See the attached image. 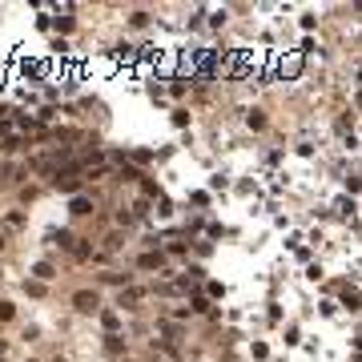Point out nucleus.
Segmentation results:
<instances>
[{"mask_svg": "<svg viewBox=\"0 0 362 362\" xmlns=\"http://www.w3.org/2000/svg\"><path fill=\"white\" fill-rule=\"evenodd\" d=\"M73 306H77V310H85V314H93V310L101 306V298H97L93 290H81V294L73 298Z\"/></svg>", "mask_w": 362, "mask_h": 362, "instance_id": "1", "label": "nucleus"}, {"mask_svg": "<svg viewBox=\"0 0 362 362\" xmlns=\"http://www.w3.org/2000/svg\"><path fill=\"white\" fill-rule=\"evenodd\" d=\"M33 274H37L41 282H48V278H52V266H48V262H37V266H33Z\"/></svg>", "mask_w": 362, "mask_h": 362, "instance_id": "4", "label": "nucleus"}, {"mask_svg": "<svg viewBox=\"0 0 362 362\" xmlns=\"http://www.w3.org/2000/svg\"><path fill=\"white\" fill-rule=\"evenodd\" d=\"M342 302H346L350 310H358V302H362V294H358V290H346V294H342Z\"/></svg>", "mask_w": 362, "mask_h": 362, "instance_id": "5", "label": "nucleus"}, {"mask_svg": "<svg viewBox=\"0 0 362 362\" xmlns=\"http://www.w3.org/2000/svg\"><path fill=\"white\" fill-rule=\"evenodd\" d=\"M101 322H105V330H117V326H121V318H117V314H113V310H109V314H105V318H101Z\"/></svg>", "mask_w": 362, "mask_h": 362, "instance_id": "8", "label": "nucleus"}, {"mask_svg": "<svg viewBox=\"0 0 362 362\" xmlns=\"http://www.w3.org/2000/svg\"><path fill=\"white\" fill-rule=\"evenodd\" d=\"M73 214H77V218H85V214H93V205H89L85 197H73Z\"/></svg>", "mask_w": 362, "mask_h": 362, "instance_id": "3", "label": "nucleus"}, {"mask_svg": "<svg viewBox=\"0 0 362 362\" xmlns=\"http://www.w3.org/2000/svg\"><path fill=\"white\" fill-rule=\"evenodd\" d=\"M161 266H165V254H153V250L141 254V270H161Z\"/></svg>", "mask_w": 362, "mask_h": 362, "instance_id": "2", "label": "nucleus"}, {"mask_svg": "<svg viewBox=\"0 0 362 362\" xmlns=\"http://www.w3.org/2000/svg\"><path fill=\"white\" fill-rule=\"evenodd\" d=\"M246 121H250V129H262V125H266V117H262V113H258V109H254V113H250V117H246Z\"/></svg>", "mask_w": 362, "mask_h": 362, "instance_id": "7", "label": "nucleus"}, {"mask_svg": "<svg viewBox=\"0 0 362 362\" xmlns=\"http://www.w3.org/2000/svg\"><path fill=\"white\" fill-rule=\"evenodd\" d=\"M56 185H60V189H65V193H73V189L81 185V177H65V181H56Z\"/></svg>", "mask_w": 362, "mask_h": 362, "instance_id": "6", "label": "nucleus"}]
</instances>
